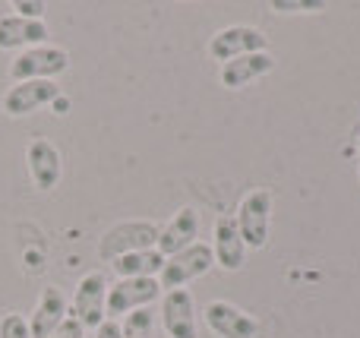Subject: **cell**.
I'll use <instances>...</instances> for the list:
<instances>
[{
	"label": "cell",
	"mask_w": 360,
	"mask_h": 338,
	"mask_svg": "<svg viewBox=\"0 0 360 338\" xmlns=\"http://www.w3.org/2000/svg\"><path fill=\"white\" fill-rule=\"evenodd\" d=\"M237 231H240L247 250H266L269 234H272V190L256 187L237 206Z\"/></svg>",
	"instance_id": "cell-1"
},
{
	"label": "cell",
	"mask_w": 360,
	"mask_h": 338,
	"mask_svg": "<svg viewBox=\"0 0 360 338\" xmlns=\"http://www.w3.org/2000/svg\"><path fill=\"white\" fill-rule=\"evenodd\" d=\"M212 266H215L212 244H202V240H196V244H190L186 250H180V253H174V256L165 259L162 272H158V285H162V291L184 288V285L202 278L205 272L212 269Z\"/></svg>",
	"instance_id": "cell-2"
},
{
	"label": "cell",
	"mask_w": 360,
	"mask_h": 338,
	"mask_svg": "<svg viewBox=\"0 0 360 338\" xmlns=\"http://www.w3.org/2000/svg\"><path fill=\"white\" fill-rule=\"evenodd\" d=\"M70 70V54L54 44H38V48H25L13 57L10 76L13 82H29V79H54V76Z\"/></svg>",
	"instance_id": "cell-3"
},
{
	"label": "cell",
	"mask_w": 360,
	"mask_h": 338,
	"mask_svg": "<svg viewBox=\"0 0 360 338\" xmlns=\"http://www.w3.org/2000/svg\"><path fill=\"white\" fill-rule=\"evenodd\" d=\"M108 278L105 272H89V275L79 278L76 285V294L70 301V316L82 323L86 329H98L101 323L108 320Z\"/></svg>",
	"instance_id": "cell-4"
},
{
	"label": "cell",
	"mask_w": 360,
	"mask_h": 338,
	"mask_svg": "<svg viewBox=\"0 0 360 338\" xmlns=\"http://www.w3.org/2000/svg\"><path fill=\"white\" fill-rule=\"evenodd\" d=\"M158 244V228L152 221H124V225L111 228L98 244V256L114 263V259L127 256L136 250H152Z\"/></svg>",
	"instance_id": "cell-5"
},
{
	"label": "cell",
	"mask_w": 360,
	"mask_h": 338,
	"mask_svg": "<svg viewBox=\"0 0 360 338\" xmlns=\"http://www.w3.org/2000/svg\"><path fill=\"white\" fill-rule=\"evenodd\" d=\"M158 297H162L158 278H120V282H114V288H108V320L152 307Z\"/></svg>",
	"instance_id": "cell-6"
},
{
	"label": "cell",
	"mask_w": 360,
	"mask_h": 338,
	"mask_svg": "<svg viewBox=\"0 0 360 338\" xmlns=\"http://www.w3.org/2000/svg\"><path fill=\"white\" fill-rule=\"evenodd\" d=\"M202 323L218 338H259V320L231 301H209L202 307Z\"/></svg>",
	"instance_id": "cell-7"
},
{
	"label": "cell",
	"mask_w": 360,
	"mask_h": 338,
	"mask_svg": "<svg viewBox=\"0 0 360 338\" xmlns=\"http://www.w3.org/2000/svg\"><path fill=\"white\" fill-rule=\"evenodd\" d=\"M60 95L63 92L54 79H29V82H16V86L6 89L0 108H4L6 117H29L32 111L48 108L51 101L60 98Z\"/></svg>",
	"instance_id": "cell-8"
},
{
	"label": "cell",
	"mask_w": 360,
	"mask_h": 338,
	"mask_svg": "<svg viewBox=\"0 0 360 338\" xmlns=\"http://www.w3.org/2000/svg\"><path fill=\"white\" fill-rule=\"evenodd\" d=\"M256 51H269V38L256 25H228V29L215 32L209 41L212 60H221V63L243 54H256Z\"/></svg>",
	"instance_id": "cell-9"
},
{
	"label": "cell",
	"mask_w": 360,
	"mask_h": 338,
	"mask_svg": "<svg viewBox=\"0 0 360 338\" xmlns=\"http://www.w3.org/2000/svg\"><path fill=\"white\" fill-rule=\"evenodd\" d=\"M25 168H29L32 183H35L41 193H51V190L60 183L63 158L54 143H48V139H32L29 149H25Z\"/></svg>",
	"instance_id": "cell-10"
},
{
	"label": "cell",
	"mask_w": 360,
	"mask_h": 338,
	"mask_svg": "<svg viewBox=\"0 0 360 338\" xmlns=\"http://www.w3.org/2000/svg\"><path fill=\"white\" fill-rule=\"evenodd\" d=\"M212 253H215V266L224 272H237L247 263V244H243L240 231H237L234 215H218L212 225Z\"/></svg>",
	"instance_id": "cell-11"
},
{
	"label": "cell",
	"mask_w": 360,
	"mask_h": 338,
	"mask_svg": "<svg viewBox=\"0 0 360 338\" xmlns=\"http://www.w3.org/2000/svg\"><path fill=\"white\" fill-rule=\"evenodd\" d=\"M158 313H162V326L168 338H196V301L186 288L165 291Z\"/></svg>",
	"instance_id": "cell-12"
},
{
	"label": "cell",
	"mask_w": 360,
	"mask_h": 338,
	"mask_svg": "<svg viewBox=\"0 0 360 338\" xmlns=\"http://www.w3.org/2000/svg\"><path fill=\"white\" fill-rule=\"evenodd\" d=\"M38 44H48L44 19H22L16 13L0 16V51H25Z\"/></svg>",
	"instance_id": "cell-13"
},
{
	"label": "cell",
	"mask_w": 360,
	"mask_h": 338,
	"mask_svg": "<svg viewBox=\"0 0 360 338\" xmlns=\"http://www.w3.org/2000/svg\"><path fill=\"white\" fill-rule=\"evenodd\" d=\"M196 238H199V212L193 206H184V209H177L174 219L158 231L155 250L168 259V256H174V253L186 250L190 244H196Z\"/></svg>",
	"instance_id": "cell-14"
},
{
	"label": "cell",
	"mask_w": 360,
	"mask_h": 338,
	"mask_svg": "<svg viewBox=\"0 0 360 338\" xmlns=\"http://www.w3.org/2000/svg\"><path fill=\"white\" fill-rule=\"evenodd\" d=\"M272 70H275V57L269 51H256V54H243V57L221 63L218 79H221L224 89H243L250 82L262 79L266 73H272Z\"/></svg>",
	"instance_id": "cell-15"
},
{
	"label": "cell",
	"mask_w": 360,
	"mask_h": 338,
	"mask_svg": "<svg viewBox=\"0 0 360 338\" xmlns=\"http://www.w3.org/2000/svg\"><path fill=\"white\" fill-rule=\"evenodd\" d=\"M67 313H70V301L63 297V291L57 288V285H48V288L41 291V297H38V304H35V313L29 316L32 335L48 338L63 320H67Z\"/></svg>",
	"instance_id": "cell-16"
},
{
	"label": "cell",
	"mask_w": 360,
	"mask_h": 338,
	"mask_svg": "<svg viewBox=\"0 0 360 338\" xmlns=\"http://www.w3.org/2000/svg\"><path fill=\"white\" fill-rule=\"evenodd\" d=\"M114 272L120 278H158L165 266V256L152 247V250H136V253H127V256L114 259Z\"/></svg>",
	"instance_id": "cell-17"
},
{
	"label": "cell",
	"mask_w": 360,
	"mask_h": 338,
	"mask_svg": "<svg viewBox=\"0 0 360 338\" xmlns=\"http://www.w3.org/2000/svg\"><path fill=\"white\" fill-rule=\"evenodd\" d=\"M120 332H124V338H152V332H155V310L143 307L127 313L124 323H120Z\"/></svg>",
	"instance_id": "cell-18"
},
{
	"label": "cell",
	"mask_w": 360,
	"mask_h": 338,
	"mask_svg": "<svg viewBox=\"0 0 360 338\" xmlns=\"http://www.w3.org/2000/svg\"><path fill=\"white\" fill-rule=\"evenodd\" d=\"M0 338H35L29 329V320L22 313H6L0 320Z\"/></svg>",
	"instance_id": "cell-19"
},
{
	"label": "cell",
	"mask_w": 360,
	"mask_h": 338,
	"mask_svg": "<svg viewBox=\"0 0 360 338\" xmlns=\"http://www.w3.org/2000/svg\"><path fill=\"white\" fill-rule=\"evenodd\" d=\"M326 0H272L269 4V10L275 13H319L326 10Z\"/></svg>",
	"instance_id": "cell-20"
},
{
	"label": "cell",
	"mask_w": 360,
	"mask_h": 338,
	"mask_svg": "<svg viewBox=\"0 0 360 338\" xmlns=\"http://www.w3.org/2000/svg\"><path fill=\"white\" fill-rule=\"evenodd\" d=\"M48 338H86V326H82V323L76 320V316H70V313H67V320H63L60 326H57Z\"/></svg>",
	"instance_id": "cell-21"
},
{
	"label": "cell",
	"mask_w": 360,
	"mask_h": 338,
	"mask_svg": "<svg viewBox=\"0 0 360 338\" xmlns=\"http://www.w3.org/2000/svg\"><path fill=\"white\" fill-rule=\"evenodd\" d=\"M13 10H16V16H22V19H44V10H48V6L41 4V0H16V4H13Z\"/></svg>",
	"instance_id": "cell-22"
},
{
	"label": "cell",
	"mask_w": 360,
	"mask_h": 338,
	"mask_svg": "<svg viewBox=\"0 0 360 338\" xmlns=\"http://www.w3.org/2000/svg\"><path fill=\"white\" fill-rule=\"evenodd\" d=\"M95 338H124V332H120V323L117 320H105L98 329H95Z\"/></svg>",
	"instance_id": "cell-23"
},
{
	"label": "cell",
	"mask_w": 360,
	"mask_h": 338,
	"mask_svg": "<svg viewBox=\"0 0 360 338\" xmlns=\"http://www.w3.org/2000/svg\"><path fill=\"white\" fill-rule=\"evenodd\" d=\"M51 108H54V114H60V117H63V114L70 111V98H67V95H60V98L51 101Z\"/></svg>",
	"instance_id": "cell-24"
}]
</instances>
